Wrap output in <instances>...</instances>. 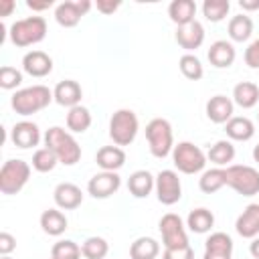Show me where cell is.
Returning <instances> with one entry per match:
<instances>
[{
  "mask_svg": "<svg viewBox=\"0 0 259 259\" xmlns=\"http://www.w3.org/2000/svg\"><path fill=\"white\" fill-rule=\"evenodd\" d=\"M45 146L59 158V164L73 166L81 160V146L79 142L63 127L53 125L45 134Z\"/></svg>",
  "mask_w": 259,
  "mask_h": 259,
  "instance_id": "1",
  "label": "cell"
},
{
  "mask_svg": "<svg viewBox=\"0 0 259 259\" xmlns=\"http://www.w3.org/2000/svg\"><path fill=\"white\" fill-rule=\"evenodd\" d=\"M53 99H55L53 91L47 85H32V87L14 91L10 105L18 115H32V113H38L45 107H49V103Z\"/></svg>",
  "mask_w": 259,
  "mask_h": 259,
  "instance_id": "2",
  "label": "cell"
},
{
  "mask_svg": "<svg viewBox=\"0 0 259 259\" xmlns=\"http://www.w3.org/2000/svg\"><path fill=\"white\" fill-rule=\"evenodd\" d=\"M8 36H10V42L18 49L32 47L47 36V20L42 16L20 18L8 28Z\"/></svg>",
  "mask_w": 259,
  "mask_h": 259,
  "instance_id": "3",
  "label": "cell"
},
{
  "mask_svg": "<svg viewBox=\"0 0 259 259\" xmlns=\"http://www.w3.org/2000/svg\"><path fill=\"white\" fill-rule=\"evenodd\" d=\"M146 140L154 158H166L174 150V136L172 125L164 117H154L146 125Z\"/></svg>",
  "mask_w": 259,
  "mask_h": 259,
  "instance_id": "4",
  "label": "cell"
},
{
  "mask_svg": "<svg viewBox=\"0 0 259 259\" xmlns=\"http://www.w3.org/2000/svg\"><path fill=\"white\" fill-rule=\"evenodd\" d=\"M227 186H231L241 196L259 194V170L245 164H231L225 168Z\"/></svg>",
  "mask_w": 259,
  "mask_h": 259,
  "instance_id": "5",
  "label": "cell"
},
{
  "mask_svg": "<svg viewBox=\"0 0 259 259\" xmlns=\"http://www.w3.org/2000/svg\"><path fill=\"white\" fill-rule=\"evenodd\" d=\"M140 130V121L138 115L132 109H117L113 111L111 119H109V138L113 140L115 146H130Z\"/></svg>",
  "mask_w": 259,
  "mask_h": 259,
  "instance_id": "6",
  "label": "cell"
},
{
  "mask_svg": "<svg viewBox=\"0 0 259 259\" xmlns=\"http://www.w3.org/2000/svg\"><path fill=\"white\" fill-rule=\"evenodd\" d=\"M30 178V164L18 158L6 160L0 168V192L16 194L20 192Z\"/></svg>",
  "mask_w": 259,
  "mask_h": 259,
  "instance_id": "7",
  "label": "cell"
},
{
  "mask_svg": "<svg viewBox=\"0 0 259 259\" xmlns=\"http://www.w3.org/2000/svg\"><path fill=\"white\" fill-rule=\"evenodd\" d=\"M172 162L182 174H198L206 164V154L192 142H178L172 150Z\"/></svg>",
  "mask_w": 259,
  "mask_h": 259,
  "instance_id": "8",
  "label": "cell"
},
{
  "mask_svg": "<svg viewBox=\"0 0 259 259\" xmlns=\"http://www.w3.org/2000/svg\"><path fill=\"white\" fill-rule=\"evenodd\" d=\"M158 229L162 233V243L164 249H178V247H186L188 243V235H186V227L182 223V219L176 212H166L160 223Z\"/></svg>",
  "mask_w": 259,
  "mask_h": 259,
  "instance_id": "9",
  "label": "cell"
},
{
  "mask_svg": "<svg viewBox=\"0 0 259 259\" xmlns=\"http://www.w3.org/2000/svg\"><path fill=\"white\" fill-rule=\"evenodd\" d=\"M156 196L158 202L172 206L182 198V184L174 170H160L156 176Z\"/></svg>",
  "mask_w": 259,
  "mask_h": 259,
  "instance_id": "10",
  "label": "cell"
},
{
  "mask_svg": "<svg viewBox=\"0 0 259 259\" xmlns=\"http://www.w3.org/2000/svg\"><path fill=\"white\" fill-rule=\"evenodd\" d=\"M91 8L93 4L89 0H65L55 8V20L65 28H73Z\"/></svg>",
  "mask_w": 259,
  "mask_h": 259,
  "instance_id": "11",
  "label": "cell"
},
{
  "mask_svg": "<svg viewBox=\"0 0 259 259\" xmlns=\"http://www.w3.org/2000/svg\"><path fill=\"white\" fill-rule=\"evenodd\" d=\"M121 186V178L117 172H97L95 176L89 178L87 182V192L93 196V198H109L113 196Z\"/></svg>",
  "mask_w": 259,
  "mask_h": 259,
  "instance_id": "12",
  "label": "cell"
},
{
  "mask_svg": "<svg viewBox=\"0 0 259 259\" xmlns=\"http://www.w3.org/2000/svg\"><path fill=\"white\" fill-rule=\"evenodd\" d=\"M10 140L16 148L20 150H28V148H34L38 146L40 142V130L34 121H18L14 123L12 132H10Z\"/></svg>",
  "mask_w": 259,
  "mask_h": 259,
  "instance_id": "13",
  "label": "cell"
},
{
  "mask_svg": "<svg viewBox=\"0 0 259 259\" xmlns=\"http://www.w3.org/2000/svg\"><path fill=\"white\" fill-rule=\"evenodd\" d=\"M176 42L188 53L200 49L204 42V26L198 20H192L184 26H176Z\"/></svg>",
  "mask_w": 259,
  "mask_h": 259,
  "instance_id": "14",
  "label": "cell"
},
{
  "mask_svg": "<svg viewBox=\"0 0 259 259\" xmlns=\"http://www.w3.org/2000/svg\"><path fill=\"white\" fill-rule=\"evenodd\" d=\"M22 71L30 77H47L53 71V59L45 51H28L22 57Z\"/></svg>",
  "mask_w": 259,
  "mask_h": 259,
  "instance_id": "15",
  "label": "cell"
},
{
  "mask_svg": "<svg viewBox=\"0 0 259 259\" xmlns=\"http://www.w3.org/2000/svg\"><path fill=\"white\" fill-rule=\"evenodd\" d=\"M53 198H55V204L61 210H75L83 202V192L73 182H61V184H57V188L53 192Z\"/></svg>",
  "mask_w": 259,
  "mask_h": 259,
  "instance_id": "16",
  "label": "cell"
},
{
  "mask_svg": "<svg viewBox=\"0 0 259 259\" xmlns=\"http://www.w3.org/2000/svg\"><path fill=\"white\" fill-rule=\"evenodd\" d=\"M235 229L243 239H255L259 235V202H251L243 208L237 217Z\"/></svg>",
  "mask_w": 259,
  "mask_h": 259,
  "instance_id": "17",
  "label": "cell"
},
{
  "mask_svg": "<svg viewBox=\"0 0 259 259\" xmlns=\"http://www.w3.org/2000/svg\"><path fill=\"white\" fill-rule=\"evenodd\" d=\"M53 97L59 105L63 107H75V105H81V97H83V89L77 81L73 79H65V81H59L53 89Z\"/></svg>",
  "mask_w": 259,
  "mask_h": 259,
  "instance_id": "18",
  "label": "cell"
},
{
  "mask_svg": "<svg viewBox=\"0 0 259 259\" xmlns=\"http://www.w3.org/2000/svg\"><path fill=\"white\" fill-rule=\"evenodd\" d=\"M235 103L227 95H214L206 101V117L212 123H227L233 117Z\"/></svg>",
  "mask_w": 259,
  "mask_h": 259,
  "instance_id": "19",
  "label": "cell"
},
{
  "mask_svg": "<svg viewBox=\"0 0 259 259\" xmlns=\"http://www.w3.org/2000/svg\"><path fill=\"white\" fill-rule=\"evenodd\" d=\"M206 57H208V61H210L212 67H217V69H227V67H231V65L235 63L237 51H235L233 42H229V40H214V42L210 45Z\"/></svg>",
  "mask_w": 259,
  "mask_h": 259,
  "instance_id": "20",
  "label": "cell"
},
{
  "mask_svg": "<svg viewBox=\"0 0 259 259\" xmlns=\"http://www.w3.org/2000/svg\"><path fill=\"white\" fill-rule=\"evenodd\" d=\"M95 162L105 172H117L125 164V152L119 146H103L97 150Z\"/></svg>",
  "mask_w": 259,
  "mask_h": 259,
  "instance_id": "21",
  "label": "cell"
},
{
  "mask_svg": "<svg viewBox=\"0 0 259 259\" xmlns=\"http://www.w3.org/2000/svg\"><path fill=\"white\" fill-rule=\"evenodd\" d=\"M156 188V178L148 170H136L127 178V190L136 198H146Z\"/></svg>",
  "mask_w": 259,
  "mask_h": 259,
  "instance_id": "22",
  "label": "cell"
},
{
  "mask_svg": "<svg viewBox=\"0 0 259 259\" xmlns=\"http://www.w3.org/2000/svg\"><path fill=\"white\" fill-rule=\"evenodd\" d=\"M168 16L176 26L190 24L196 20V2L194 0H172L168 6Z\"/></svg>",
  "mask_w": 259,
  "mask_h": 259,
  "instance_id": "23",
  "label": "cell"
},
{
  "mask_svg": "<svg viewBox=\"0 0 259 259\" xmlns=\"http://www.w3.org/2000/svg\"><path fill=\"white\" fill-rule=\"evenodd\" d=\"M225 132L231 140L235 142H247L255 136V123L249 117H241V115H233L227 123H225Z\"/></svg>",
  "mask_w": 259,
  "mask_h": 259,
  "instance_id": "24",
  "label": "cell"
},
{
  "mask_svg": "<svg viewBox=\"0 0 259 259\" xmlns=\"http://www.w3.org/2000/svg\"><path fill=\"white\" fill-rule=\"evenodd\" d=\"M259 101V87L251 81H241L233 87V103L243 107V109H251L255 107Z\"/></svg>",
  "mask_w": 259,
  "mask_h": 259,
  "instance_id": "25",
  "label": "cell"
},
{
  "mask_svg": "<svg viewBox=\"0 0 259 259\" xmlns=\"http://www.w3.org/2000/svg\"><path fill=\"white\" fill-rule=\"evenodd\" d=\"M67 225H69V221H67V217H65L59 208H47V210L40 214V227H42V231H45L47 235H51V237L63 235V233L67 231Z\"/></svg>",
  "mask_w": 259,
  "mask_h": 259,
  "instance_id": "26",
  "label": "cell"
},
{
  "mask_svg": "<svg viewBox=\"0 0 259 259\" xmlns=\"http://www.w3.org/2000/svg\"><path fill=\"white\" fill-rule=\"evenodd\" d=\"M186 227H188L192 233H196V235H204V233H208V231L214 227V214H212L208 208H204V206L194 208V210L188 212Z\"/></svg>",
  "mask_w": 259,
  "mask_h": 259,
  "instance_id": "27",
  "label": "cell"
},
{
  "mask_svg": "<svg viewBox=\"0 0 259 259\" xmlns=\"http://www.w3.org/2000/svg\"><path fill=\"white\" fill-rule=\"evenodd\" d=\"M160 253V243L152 237H138L130 245V259H156Z\"/></svg>",
  "mask_w": 259,
  "mask_h": 259,
  "instance_id": "28",
  "label": "cell"
},
{
  "mask_svg": "<svg viewBox=\"0 0 259 259\" xmlns=\"http://www.w3.org/2000/svg\"><path fill=\"white\" fill-rule=\"evenodd\" d=\"M229 38L235 42H243L253 34V20L247 14H237L229 20Z\"/></svg>",
  "mask_w": 259,
  "mask_h": 259,
  "instance_id": "29",
  "label": "cell"
},
{
  "mask_svg": "<svg viewBox=\"0 0 259 259\" xmlns=\"http://www.w3.org/2000/svg\"><path fill=\"white\" fill-rule=\"evenodd\" d=\"M67 127L73 134H83L91 127V113L83 105H75L67 113Z\"/></svg>",
  "mask_w": 259,
  "mask_h": 259,
  "instance_id": "30",
  "label": "cell"
},
{
  "mask_svg": "<svg viewBox=\"0 0 259 259\" xmlns=\"http://www.w3.org/2000/svg\"><path fill=\"white\" fill-rule=\"evenodd\" d=\"M235 158V146L229 140H219L214 146H210L206 160H210L212 164H217V168H223L227 164H231Z\"/></svg>",
  "mask_w": 259,
  "mask_h": 259,
  "instance_id": "31",
  "label": "cell"
},
{
  "mask_svg": "<svg viewBox=\"0 0 259 259\" xmlns=\"http://www.w3.org/2000/svg\"><path fill=\"white\" fill-rule=\"evenodd\" d=\"M223 186H227L225 168H210V170L202 172V176L198 178V188L204 194H212V192L221 190Z\"/></svg>",
  "mask_w": 259,
  "mask_h": 259,
  "instance_id": "32",
  "label": "cell"
},
{
  "mask_svg": "<svg viewBox=\"0 0 259 259\" xmlns=\"http://www.w3.org/2000/svg\"><path fill=\"white\" fill-rule=\"evenodd\" d=\"M204 251L219 253V255H233V239L223 231L210 233L204 241Z\"/></svg>",
  "mask_w": 259,
  "mask_h": 259,
  "instance_id": "33",
  "label": "cell"
},
{
  "mask_svg": "<svg viewBox=\"0 0 259 259\" xmlns=\"http://www.w3.org/2000/svg\"><path fill=\"white\" fill-rule=\"evenodd\" d=\"M81 253L85 259H105L109 253V243L103 237H87L81 245Z\"/></svg>",
  "mask_w": 259,
  "mask_h": 259,
  "instance_id": "34",
  "label": "cell"
},
{
  "mask_svg": "<svg viewBox=\"0 0 259 259\" xmlns=\"http://www.w3.org/2000/svg\"><path fill=\"white\" fill-rule=\"evenodd\" d=\"M178 67H180V73L186 79H190V81H200L202 75H204V69H202L200 59L196 55H192V53L182 55L180 61H178Z\"/></svg>",
  "mask_w": 259,
  "mask_h": 259,
  "instance_id": "35",
  "label": "cell"
},
{
  "mask_svg": "<svg viewBox=\"0 0 259 259\" xmlns=\"http://www.w3.org/2000/svg\"><path fill=\"white\" fill-rule=\"evenodd\" d=\"M231 10L229 0H204L202 2V14L210 22H221Z\"/></svg>",
  "mask_w": 259,
  "mask_h": 259,
  "instance_id": "36",
  "label": "cell"
},
{
  "mask_svg": "<svg viewBox=\"0 0 259 259\" xmlns=\"http://www.w3.org/2000/svg\"><path fill=\"white\" fill-rule=\"evenodd\" d=\"M81 247L71 239H61L53 245L51 257L53 259H81Z\"/></svg>",
  "mask_w": 259,
  "mask_h": 259,
  "instance_id": "37",
  "label": "cell"
},
{
  "mask_svg": "<svg viewBox=\"0 0 259 259\" xmlns=\"http://www.w3.org/2000/svg\"><path fill=\"white\" fill-rule=\"evenodd\" d=\"M59 164V158L45 146V148H38L34 154H32V168L36 172H51L55 166Z\"/></svg>",
  "mask_w": 259,
  "mask_h": 259,
  "instance_id": "38",
  "label": "cell"
},
{
  "mask_svg": "<svg viewBox=\"0 0 259 259\" xmlns=\"http://www.w3.org/2000/svg\"><path fill=\"white\" fill-rule=\"evenodd\" d=\"M20 83H22V73L16 67H10V65L0 67V87L2 89L10 91V89H16Z\"/></svg>",
  "mask_w": 259,
  "mask_h": 259,
  "instance_id": "39",
  "label": "cell"
},
{
  "mask_svg": "<svg viewBox=\"0 0 259 259\" xmlns=\"http://www.w3.org/2000/svg\"><path fill=\"white\" fill-rule=\"evenodd\" d=\"M162 259H194V249L190 245L178 249H164Z\"/></svg>",
  "mask_w": 259,
  "mask_h": 259,
  "instance_id": "40",
  "label": "cell"
},
{
  "mask_svg": "<svg viewBox=\"0 0 259 259\" xmlns=\"http://www.w3.org/2000/svg\"><path fill=\"white\" fill-rule=\"evenodd\" d=\"M245 63L251 69H259V38H255L247 49H245Z\"/></svg>",
  "mask_w": 259,
  "mask_h": 259,
  "instance_id": "41",
  "label": "cell"
},
{
  "mask_svg": "<svg viewBox=\"0 0 259 259\" xmlns=\"http://www.w3.org/2000/svg\"><path fill=\"white\" fill-rule=\"evenodd\" d=\"M14 249H16V239L10 233L2 231L0 233V255H10Z\"/></svg>",
  "mask_w": 259,
  "mask_h": 259,
  "instance_id": "42",
  "label": "cell"
},
{
  "mask_svg": "<svg viewBox=\"0 0 259 259\" xmlns=\"http://www.w3.org/2000/svg\"><path fill=\"white\" fill-rule=\"evenodd\" d=\"M95 8L101 12V14H113L117 8H119V2H113V0H97L95 2Z\"/></svg>",
  "mask_w": 259,
  "mask_h": 259,
  "instance_id": "43",
  "label": "cell"
},
{
  "mask_svg": "<svg viewBox=\"0 0 259 259\" xmlns=\"http://www.w3.org/2000/svg\"><path fill=\"white\" fill-rule=\"evenodd\" d=\"M55 2L53 0H26V6L32 10V12H42V10H49Z\"/></svg>",
  "mask_w": 259,
  "mask_h": 259,
  "instance_id": "44",
  "label": "cell"
},
{
  "mask_svg": "<svg viewBox=\"0 0 259 259\" xmlns=\"http://www.w3.org/2000/svg\"><path fill=\"white\" fill-rule=\"evenodd\" d=\"M14 8H16V2L14 0H0V16L2 18L10 16L14 12Z\"/></svg>",
  "mask_w": 259,
  "mask_h": 259,
  "instance_id": "45",
  "label": "cell"
},
{
  "mask_svg": "<svg viewBox=\"0 0 259 259\" xmlns=\"http://www.w3.org/2000/svg\"><path fill=\"white\" fill-rule=\"evenodd\" d=\"M239 6L243 10H259V0H239Z\"/></svg>",
  "mask_w": 259,
  "mask_h": 259,
  "instance_id": "46",
  "label": "cell"
},
{
  "mask_svg": "<svg viewBox=\"0 0 259 259\" xmlns=\"http://www.w3.org/2000/svg\"><path fill=\"white\" fill-rule=\"evenodd\" d=\"M249 253L253 255V259H259V237H255L249 245Z\"/></svg>",
  "mask_w": 259,
  "mask_h": 259,
  "instance_id": "47",
  "label": "cell"
},
{
  "mask_svg": "<svg viewBox=\"0 0 259 259\" xmlns=\"http://www.w3.org/2000/svg\"><path fill=\"white\" fill-rule=\"evenodd\" d=\"M202 259H233V255H219V253H208V251H204Z\"/></svg>",
  "mask_w": 259,
  "mask_h": 259,
  "instance_id": "48",
  "label": "cell"
},
{
  "mask_svg": "<svg viewBox=\"0 0 259 259\" xmlns=\"http://www.w3.org/2000/svg\"><path fill=\"white\" fill-rule=\"evenodd\" d=\"M253 160H255V162L259 164V144H257V146L253 148Z\"/></svg>",
  "mask_w": 259,
  "mask_h": 259,
  "instance_id": "49",
  "label": "cell"
},
{
  "mask_svg": "<svg viewBox=\"0 0 259 259\" xmlns=\"http://www.w3.org/2000/svg\"><path fill=\"white\" fill-rule=\"evenodd\" d=\"M2 259H10V257H8V255H2Z\"/></svg>",
  "mask_w": 259,
  "mask_h": 259,
  "instance_id": "50",
  "label": "cell"
},
{
  "mask_svg": "<svg viewBox=\"0 0 259 259\" xmlns=\"http://www.w3.org/2000/svg\"><path fill=\"white\" fill-rule=\"evenodd\" d=\"M257 119H259V113H257Z\"/></svg>",
  "mask_w": 259,
  "mask_h": 259,
  "instance_id": "51",
  "label": "cell"
},
{
  "mask_svg": "<svg viewBox=\"0 0 259 259\" xmlns=\"http://www.w3.org/2000/svg\"><path fill=\"white\" fill-rule=\"evenodd\" d=\"M51 259H53V257H51Z\"/></svg>",
  "mask_w": 259,
  "mask_h": 259,
  "instance_id": "52",
  "label": "cell"
}]
</instances>
